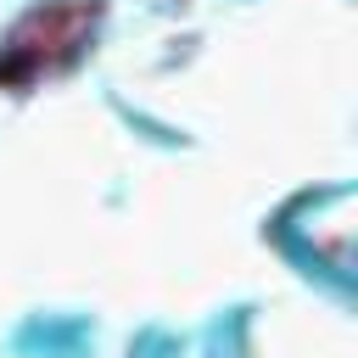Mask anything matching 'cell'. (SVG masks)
<instances>
[{
    "label": "cell",
    "instance_id": "obj_1",
    "mask_svg": "<svg viewBox=\"0 0 358 358\" xmlns=\"http://www.w3.org/2000/svg\"><path fill=\"white\" fill-rule=\"evenodd\" d=\"M101 17L106 0H34L17 11V22L0 34V95H28L73 73L95 45Z\"/></svg>",
    "mask_w": 358,
    "mask_h": 358
}]
</instances>
